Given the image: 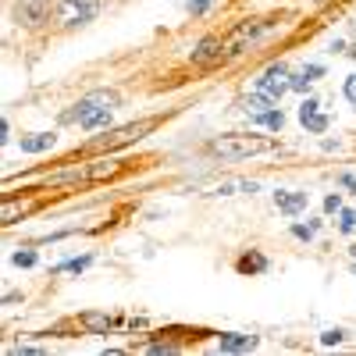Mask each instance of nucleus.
Wrapping results in <instances>:
<instances>
[{
  "instance_id": "1",
  "label": "nucleus",
  "mask_w": 356,
  "mask_h": 356,
  "mask_svg": "<svg viewBox=\"0 0 356 356\" xmlns=\"http://www.w3.org/2000/svg\"><path fill=\"white\" fill-rule=\"evenodd\" d=\"M168 122V114H150V118H139V122H129V125H118V129H104V136L89 139L75 157H97V154H114V150H125V146L146 139L154 129H161Z\"/></svg>"
},
{
  "instance_id": "2",
  "label": "nucleus",
  "mask_w": 356,
  "mask_h": 356,
  "mask_svg": "<svg viewBox=\"0 0 356 356\" xmlns=\"http://www.w3.org/2000/svg\"><path fill=\"white\" fill-rule=\"evenodd\" d=\"M275 146H278V139H267V136H257V132H225V136H214L207 143L203 154L218 157V161H246V157H257V154H271Z\"/></svg>"
},
{
  "instance_id": "3",
  "label": "nucleus",
  "mask_w": 356,
  "mask_h": 356,
  "mask_svg": "<svg viewBox=\"0 0 356 356\" xmlns=\"http://www.w3.org/2000/svg\"><path fill=\"white\" fill-rule=\"evenodd\" d=\"M289 15H257V18H243L239 25L232 29V33H225V47H228V57L232 54H243L246 47L260 43L267 33H275V29L285 22Z\"/></svg>"
},
{
  "instance_id": "4",
  "label": "nucleus",
  "mask_w": 356,
  "mask_h": 356,
  "mask_svg": "<svg viewBox=\"0 0 356 356\" xmlns=\"http://www.w3.org/2000/svg\"><path fill=\"white\" fill-rule=\"evenodd\" d=\"M104 8V0H61L57 4V25L61 29H79V25H89Z\"/></svg>"
},
{
  "instance_id": "5",
  "label": "nucleus",
  "mask_w": 356,
  "mask_h": 356,
  "mask_svg": "<svg viewBox=\"0 0 356 356\" xmlns=\"http://www.w3.org/2000/svg\"><path fill=\"white\" fill-rule=\"evenodd\" d=\"M118 104H122V97H118L114 89H97V93L82 97L72 111H65V114H61V122H65V125H68V122H79V118H86L89 111H104V107H111V111H114Z\"/></svg>"
},
{
  "instance_id": "6",
  "label": "nucleus",
  "mask_w": 356,
  "mask_h": 356,
  "mask_svg": "<svg viewBox=\"0 0 356 356\" xmlns=\"http://www.w3.org/2000/svg\"><path fill=\"white\" fill-rule=\"evenodd\" d=\"M228 57V47H225V36H203L193 50V65L196 68H214Z\"/></svg>"
},
{
  "instance_id": "7",
  "label": "nucleus",
  "mask_w": 356,
  "mask_h": 356,
  "mask_svg": "<svg viewBox=\"0 0 356 356\" xmlns=\"http://www.w3.org/2000/svg\"><path fill=\"white\" fill-rule=\"evenodd\" d=\"M50 18V0H18L15 4V22L22 29H40Z\"/></svg>"
},
{
  "instance_id": "8",
  "label": "nucleus",
  "mask_w": 356,
  "mask_h": 356,
  "mask_svg": "<svg viewBox=\"0 0 356 356\" xmlns=\"http://www.w3.org/2000/svg\"><path fill=\"white\" fill-rule=\"evenodd\" d=\"M257 89L260 93H267L271 100H282V93L289 89V82H285V65H271L260 79H257Z\"/></svg>"
},
{
  "instance_id": "9",
  "label": "nucleus",
  "mask_w": 356,
  "mask_h": 356,
  "mask_svg": "<svg viewBox=\"0 0 356 356\" xmlns=\"http://www.w3.org/2000/svg\"><path fill=\"white\" fill-rule=\"evenodd\" d=\"M257 346H260L257 335H239V332H221L218 335V349L221 353H250Z\"/></svg>"
},
{
  "instance_id": "10",
  "label": "nucleus",
  "mask_w": 356,
  "mask_h": 356,
  "mask_svg": "<svg viewBox=\"0 0 356 356\" xmlns=\"http://www.w3.org/2000/svg\"><path fill=\"white\" fill-rule=\"evenodd\" d=\"M267 267H271V260H267L260 250H246L239 260H235V271L239 275H264Z\"/></svg>"
},
{
  "instance_id": "11",
  "label": "nucleus",
  "mask_w": 356,
  "mask_h": 356,
  "mask_svg": "<svg viewBox=\"0 0 356 356\" xmlns=\"http://www.w3.org/2000/svg\"><path fill=\"white\" fill-rule=\"evenodd\" d=\"M307 203H310L307 193H275V207H278L282 214H289V218H296L300 211H307Z\"/></svg>"
},
{
  "instance_id": "12",
  "label": "nucleus",
  "mask_w": 356,
  "mask_h": 356,
  "mask_svg": "<svg viewBox=\"0 0 356 356\" xmlns=\"http://www.w3.org/2000/svg\"><path fill=\"white\" fill-rule=\"evenodd\" d=\"M54 143H57L54 132H33V136H22L18 139V146H22L25 154H43V150H50Z\"/></svg>"
},
{
  "instance_id": "13",
  "label": "nucleus",
  "mask_w": 356,
  "mask_h": 356,
  "mask_svg": "<svg viewBox=\"0 0 356 356\" xmlns=\"http://www.w3.org/2000/svg\"><path fill=\"white\" fill-rule=\"evenodd\" d=\"M257 125L282 129V125H285V114H282V111H275V107H271V111H260V114H257Z\"/></svg>"
},
{
  "instance_id": "14",
  "label": "nucleus",
  "mask_w": 356,
  "mask_h": 356,
  "mask_svg": "<svg viewBox=\"0 0 356 356\" xmlns=\"http://www.w3.org/2000/svg\"><path fill=\"white\" fill-rule=\"evenodd\" d=\"M89 260H93V257H79V260H68V264H61V267H54V271H86V267H89Z\"/></svg>"
},
{
  "instance_id": "15",
  "label": "nucleus",
  "mask_w": 356,
  "mask_h": 356,
  "mask_svg": "<svg viewBox=\"0 0 356 356\" xmlns=\"http://www.w3.org/2000/svg\"><path fill=\"white\" fill-rule=\"evenodd\" d=\"M310 82H314V79H307V75L300 72V75L289 79V89H296V93H310Z\"/></svg>"
},
{
  "instance_id": "16",
  "label": "nucleus",
  "mask_w": 356,
  "mask_h": 356,
  "mask_svg": "<svg viewBox=\"0 0 356 356\" xmlns=\"http://www.w3.org/2000/svg\"><path fill=\"white\" fill-rule=\"evenodd\" d=\"M11 260H15L18 267H36V253H33V250H18Z\"/></svg>"
},
{
  "instance_id": "17",
  "label": "nucleus",
  "mask_w": 356,
  "mask_h": 356,
  "mask_svg": "<svg viewBox=\"0 0 356 356\" xmlns=\"http://www.w3.org/2000/svg\"><path fill=\"white\" fill-rule=\"evenodd\" d=\"M303 125H307L310 132H324V129H328V118H324V114H310Z\"/></svg>"
},
{
  "instance_id": "18",
  "label": "nucleus",
  "mask_w": 356,
  "mask_h": 356,
  "mask_svg": "<svg viewBox=\"0 0 356 356\" xmlns=\"http://www.w3.org/2000/svg\"><path fill=\"white\" fill-rule=\"evenodd\" d=\"M214 8V0H189V15H207V11H211Z\"/></svg>"
},
{
  "instance_id": "19",
  "label": "nucleus",
  "mask_w": 356,
  "mask_h": 356,
  "mask_svg": "<svg viewBox=\"0 0 356 356\" xmlns=\"http://www.w3.org/2000/svg\"><path fill=\"white\" fill-rule=\"evenodd\" d=\"M342 339H346L342 328H328V332L321 335V346H335V342H342Z\"/></svg>"
},
{
  "instance_id": "20",
  "label": "nucleus",
  "mask_w": 356,
  "mask_h": 356,
  "mask_svg": "<svg viewBox=\"0 0 356 356\" xmlns=\"http://www.w3.org/2000/svg\"><path fill=\"white\" fill-rule=\"evenodd\" d=\"M342 93H346V100H349V104H356V72H353V75H346Z\"/></svg>"
},
{
  "instance_id": "21",
  "label": "nucleus",
  "mask_w": 356,
  "mask_h": 356,
  "mask_svg": "<svg viewBox=\"0 0 356 356\" xmlns=\"http://www.w3.org/2000/svg\"><path fill=\"white\" fill-rule=\"evenodd\" d=\"M339 228L349 235V232L356 228V211H342V221H339Z\"/></svg>"
},
{
  "instance_id": "22",
  "label": "nucleus",
  "mask_w": 356,
  "mask_h": 356,
  "mask_svg": "<svg viewBox=\"0 0 356 356\" xmlns=\"http://www.w3.org/2000/svg\"><path fill=\"white\" fill-rule=\"evenodd\" d=\"M339 207H342V196L335 193V196H328V200H324V214H335Z\"/></svg>"
},
{
  "instance_id": "23",
  "label": "nucleus",
  "mask_w": 356,
  "mask_h": 356,
  "mask_svg": "<svg viewBox=\"0 0 356 356\" xmlns=\"http://www.w3.org/2000/svg\"><path fill=\"white\" fill-rule=\"evenodd\" d=\"M310 114H317V100H303V107H300V122H307Z\"/></svg>"
},
{
  "instance_id": "24",
  "label": "nucleus",
  "mask_w": 356,
  "mask_h": 356,
  "mask_svg": "<svg viewBox=\"0 0 356 356\" xmlns=\"http://www.w3.org/2000/svg\"><path fill=\"white\" fill-rule=\"evenodd\" d=\"M303 75H307V79H321V75H324V65H307Z\"/></svg>"
},
{
  "instance_id": "25",
  "label": "nucleus",
  "mask_w": 356,
  "mask_h": 356,
  "mask_svg": "<svg viewBox=\"0 0 356 356\" xmlns=\"http://www.w3.org/2000/svg\"><path fill=\"white\" fill-rule=\"evenodd\" d=\"M339 186H346V189L356 193V175H339Z\"/></svg>"
},
{
  "instance_id": "26",
  "label": "nucleus",
  "mask_w": 356,
  "mask_h": 356,
  "mask_svg": "<svg viewBox=\"0 0 356 356\" xmlns=\"http://www.w3.org/2000/svg\"><path fill=\"white\" fill-rule=\"evenodd\" d=\"M353 275H356V264H353Z\"/></svg>"
}]
</instances>
